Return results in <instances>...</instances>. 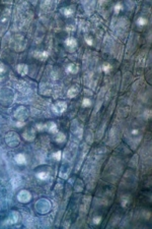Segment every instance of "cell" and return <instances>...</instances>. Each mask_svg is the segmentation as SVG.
<instances>
[{"label": "cell", "mask_w": 152, "mask_h": 229, "mask_svg": "<svg viewBox=\"0 0 152 229\" xmlns=\"http://www.w3.org/2000/svg\"><path fill=\"white\" fill-rule=\"evenodd\" d=\"M114 9H115V12H116V13H119V12L123 9V5H122V3H121V2H117L116 5H115Z\"/></svg>", "instance_id": "obj_16"}, {"label": "cell", "mask_w": 152, "mask_h": 229, "mask_svg": "<svg viewBox=\"0 0 152 229\" xmlns=\"http://www.w3.org/2000/svg\"><path fill=\"white\" fill-rule=\"evenodd\" d=\"M102 216H97V217H94L93 218V223L94 224H99L100 222H102Z\"/></svg>", "instance_id": "obj_19"}, {"label": "cell", "mask_w": 152, "mask_h": 229, "mask_svg": "<svg viewBox=\"0 0 152 229\" xmlns=\"http://www.w3.org/2000/svg\"><path fill=\"white\" fill-rule=\"evenodd\" d=\"M34 56L39 60L45 61L49 57V52L48 51H36V52H34Z\"/></svg>", "instance_id": "obj_3"}, {"label": "cell", "mask_w": 152, "mask_h": 229, "mask_svg": "<svg viewBox=\"0 0 152 229\" xmlns=\"http://www.w3.org/2000/svg\"><path fill=\"white\" fill-rule=\"evenodd\" d=\"M37 178L39 179H41V180H46L48 177H49V173L48 172H45V171H43V172H39L37 173Z\"/></svg>", "instance_id": "obj_12"}, {"label": "cell", "mask_w": 152, "mask_h": 229, "mask_svg": "<svg viewBox=\"0 0 152 229\" xmlns=\"http://www.w3.org/2000/svg\"><path fill=\"white\" fill-rule=\"evenodd\" d=\"M31 199H32V195L28 190H21L17 194V200L20 203H28L31 201Z\"/></svg>", "instance_id": "obj_2"}, {"label": "cell", "mask_w": 152, "mask_h": 229, "mask_svg": "<svg viewBox=\"0 0 152 229\" xmlns=\"http://www.w3.org/2000/svg\"><path fill=\"white\" fill-rule=\"evenodd\" d=\"M78 93H79V87L78 86H73V87H71L69 89V91L67 93V96L69 98H74V97H76L78 95Z\"/></svg>", "instance_id": "obj_6"}, {"label": "cell", "mask_w": 152, "mask_h": 229, "mask_svg": "<svg viewBox=\"0 0 152 229\" xmlns=\"http://www.w3.org/2000/svg\"><path fill=\"white\" fill-rule=\"evenodd\" d=\"M137 24H138L139 26H145V25L147 24V19H146L145 17H139L138 20H137Z\"/></svg>", "instance_id": "obj_18"}, {"label": "cell", "mask_w": 152, "mask_h": 229, "mask_svg": "<svg viewBox=\"0 0 152 229\" xmlns=\"http://www.w3.org/2000/svg\"><path fill=\"white\" fill-rule=\"evenodd\" d=\"M133 134H134V135H136V134H138V130H136V129H135V130H133Z\"/></svg>", "instance_id": "obj_23"}, {"label": "cell", "mask_w": 152, "mask_h": 229, "mask_svg": "<svg viewBox=\"0 0 152 229\" xmlns=\"http://www.w3.org/2000/svg\"><path fill=\"white\" fill-rule=\"evenodd\" d=\"M46 128H47L51 134H57V133H58L57 125H56V123H54V122H50L49 124H46Z\"/></svg>", "instance_id": "obj_8"}, {"label": "cell", "mask_w": 152, "mask_h": 229, "mask_svg": "<svg viewBox=\"0 0 152 229\" xmlns=\"http://www.w3.org/2000/svg\"><path fill=\"white\" fill-rule=\"evenodd\" d=\"M18 221V213L17 212H12L11 213V217L9 219V223L13 224V223H16Z\"/></svg>", "instance_id": "obj_11"}, {"label": "cell", "mask_w": 152, "mask_h": 229, "mask_svg": "<svg viewBox=\"0 0 152 229\" xmlns=\"http://www.w3.org/2000/svg\"><path fill=\"white\" fill-rule=\"evenodd\" d=\"M16 70H17V72H18L19 74H21V75H26V74H28L29 67H28V65H27V64L21 63V64H18V65H17Z\"/></svg>", "instance_id": "obj_4"}, {"label": "cell", "mask_w": 152, "mask_h": 229, "mask_svg": "<svg viewBox=\"0 0 152 229\" xmlns=\"http://www.w3.org/2000/svg\"><path fill=\"white\" fill-rule=\"evenodd\" d=\"M24 125V122H22V121H18V122H16V126L17 127H21V126H23Z\"/></svg>", "instance_id": "obj_22"}, {"label": "cell", "mask_w": 152, "mask_h": 229, "mask_svg": "<svg viewBox=\"0 0 152 229\" xmlns=\"http://www.w3.org/2000/svg\"><path fill=\"white\" fill-rule=\"evenodd\" d=\"M14 160H15V162H16L18 165H23V164H26V162H27L26 155H24V154H21V153L17 154V155L14 157Z\"/></svg>", "instance_id": "obj_5"}, {"label": "cell", "mask_w": 152, "mask_h": 229, "mask_svg": "<svg viewBox=\"0 0 152 229\" xmlns=\"http://www.w3.org/2000/svg\"><path fill=\"white\" fill-rule=\"evenodd\" d=\"M64 14H65V16H71L72 14H73V12H74V8L73 7H71V6H69V7H66V8H64Z\"/></svg>", "instance_id": "obj_13"}, {"label": "cell", "mask_w": 152, "mask_h": 229, "mask_svg": "<svg viewBox=\"0 0 152 229\" xmlns=\"http://www.w3.org/2000/svg\"><path fill=\"white\" fill-rule=\"evenodd\" d=\"M65 45L67 46V47H69V48H75L76 46H77V41H76L75 38L69 37V38H67L65 40Z\"/></svg>", "instance_id": "obj_7"}, {"label": "cell", "mask_w": 152, "mask_h": 229, "mask_svg": "<svg viewBox=\"0 0 152 229\" xmlns=\"http://www.w3.org/2000/svg\"><path fill=\"white\" fill-rule=\"evenodd\" d=\"M52 156H53V158H54L55 160L60 161V160H61V157H62V152H61V151H57V152L53 153Z\"/></svg>", "instance_id": "obj_15"}, {"label": "cell", "mask_w": 152, "mask_h": 229, "mask_svg": "<svg viewBox=\"0 0 152 229\" xmlns=\"http://www.w3.org/2000/svg\"><path fill=\"white\" fill-rule=\"evenodd\" d=\"M85 41H86V44H87V45L91 46L92 44H93V40H92L91 38H88L87 36L85 37Z\"/></svg>", "instance_id": "obj_20"}, {"label": "cell", "mask_w": 152, "mask_h": 229, "mask_svg": "<svg viewBox=\"0 0 152 229\" xmlns=\"http://www.w3.org/2000/svg\"><path fill=\"white\" fill-rule=\"evenodd\" d=\"M65 135L64 134H62V133H57V137H56V141L57 143H63L64 140H65Z\"/></svg>", "instance_id": "obj_14"}, {"label": "cell", "mask_w": 152, "mask_h": 229, "mask_svg": "<svg viewBox=\"0 0 152 229\" xmlns=\"http://www.w3.org/2000/svg\"><path fill=\"white\" fill-rule=\"evenodd\" d=\"M90 105H91V101L88 98H84L82 100V106L83 107H89Z\"/></svg>", "instance_id": "obj_17"}, {"label": "cell", "mask_w": 152, "mask_h": 229, "mask_svg": "<svg viewBox=\"0 0 152 229\" xmlns=\"http://www.w3.org/2000/svg\"><path fill=\"white\" fill-rule=\"evenodd\" d=\"M66 71L69 73H76L78 71V66L74 63H71L66 67Z\"/></svg>", "instance_id": "obj_9"}, {"label": "cell", "mask_w": 152, "mask_h": 229, "mask_svg": "<svg viewBox=\"0 0 152 229\" xmlns=\"http://www.w3.org/2000/svg\"><path fill=\"white\" fill-rule=\"evenodd\" d=\"M66 109H67V104L66 102H63V101H58L52 106V110L55 114H62L66 111Z\"/></svg>", "instance_id": "obj_1"}, {"label": "cell", "mask_w": 152, "mask_h": 229, "mask_svg": "<svg viewBox=\"0 0 152 229\" xmlns=\"http://www.w3.org/2000/svg\"><path fill=\"white\" fill-rule=\"evenodd\" d=\"M4 71H5V66H4V64H3V63H1V62H0V74H1V73H3Z\"/></svg>", "instance_id": "obj_21"}, {"label": "cell", "mask_w": 152, "mask_h": 229, "mask_svg": "<svg viewBox=\"0 0 152 229\" xmlns=\"http://www.w3.org/2000/svg\"><path fill=\"white\" fill-rule=\"evenodd\" d=\"M112 69H113V66H112L111 63L106 62V63L103 64V70H104V72H106V73H110V72L112 71Z\"/></svg>", "instance_id": "obj_10"}]
</instances>
